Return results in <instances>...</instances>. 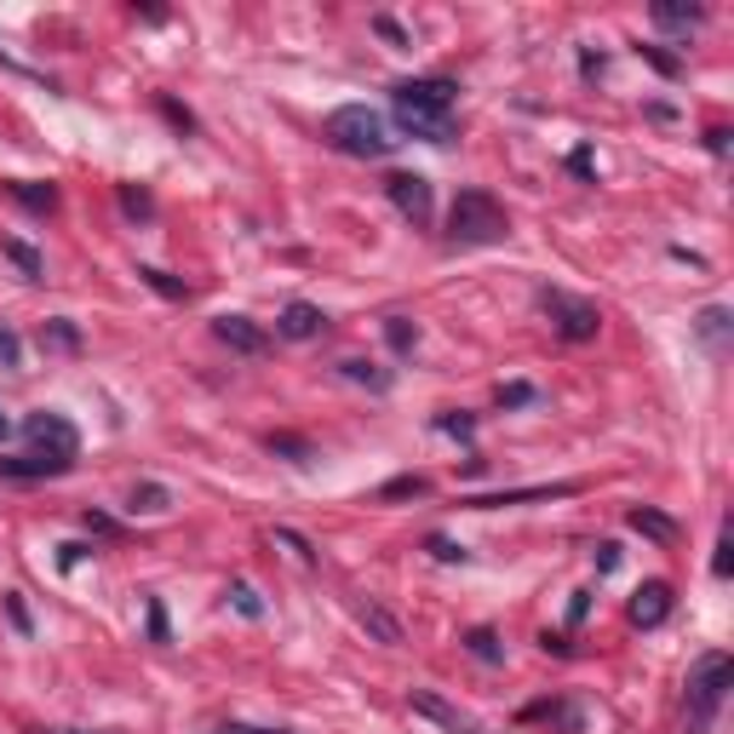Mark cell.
<instances>
[{"label":"cell","mask_w":734,"mask_h":734,"mask_svg":"<svg viewBox=\"0 0 734 734\" xmlns=\"http://www.w3.org/2000/svg\"><path fill=\"white\" fill-rule=\"evenodd\" d=\"M218 734H298V729H252V723H230V729H218Z\"/></svg>","instance_id":"cell-44"},{"label":"cell","mask_w":734,"mask_h":734,"mask_svg":"<svg viewBox=\"0 0 734 734\" xmlns=\"http://www.w3.org/2000/svg\"><path fill=\"white\" fill-rule=\"evenodd\" d=\"M385 195H391V207L414 224V230H425L430 213H437V195H430V179L425 172H391L385 179Z\"/></svg>","instance_id":"cell-7"},{"label":"cell","mask_w":734,"mask_h":734,"mask_svg":"<svg viewBox=\"0 0 734 734\" xmlns=\"http://www.w3.org/2000/svg\"><path fill=\"white\" fill-rule=\"evenodd\" d=\"M586 609H591V591H574V602H568V625L586 620Z\"/></svg>","instance_id":"cell-43"},{"label":"cell","mask_w":734,"mask_h":734,"mask_svg":"<svg viewBox=\"0 0 734 734\" xmlns=\"http://www.w3.org/2000/svg\"><path fill=\"white\" fill-rule=\"evenodd\" d=\"M465 648L476 654L483 666H499L505 660V648H499V631H488V625H476V631H465Z\"/></svg>","instance_id":"cell-19"},{"label":"cell","mask_w":734,"mask_h":734,"mask_svg":"<svg viewBox=\"0 0 734 734\" xmlns=\"http://www.w3.org/2000/svg\"><path fill=\"white\" fill-rule=\"evenodd\" d=\"M385 339H391V350H396V357H408V350L419 345V327H414L408 316H391V321H385Z\"/></svg>","instance_id":"cell-22"},{"label":"cell","mask_w":734,"mask_h":734,"mask_svg":"<svg viewBox=\"0 0 734 734\" xmlns=\"http://www.w3.org/2000/svg\"><path fill=\"white\" fill-rule=\"evenodd\" d=\"M149 643H167V609L149 597Z\"/></svg>","instance_id":"cell-37"},{"label":"cell","mask_w":734,"mask_h":734,"mask_svg":"<svg viewBox=\"0 0 734 734\" xmlns=\"http://www.w3.org/2000/svg\"><path fill=\"white\" fill-rule=\"evenodd\" d=\"M425 545H430V556H437V563H465V556H471L460 540H448V534H430Z\"/></svg>","instance_id":"cell-28"},{"label":"cell","mask_w":734,"mask_h":734,"mask_svg":"<svg viewBox=\"0 0 734 734\" xmlns=\"http://www.w3.org/2000/svg\"><path fill=\"white\" fill-rule=\"evenodd\" d=\"M408 705H414V718L437 723L442 734H483V723H476L471 712H460V705H448L442 695H430V689H414V695H408Z\"/></svg>","instance_id":"cell-8"},{"label":"cell","mask_w":734,"mask_h":734,"mask_svg":"<svg viewBox=\"0 0 734 734\" xmlns=\"http://www.w3.org/2000/svg\"><path fill=\"white\" fill-rule=\"evenodd\" d=\"M540 305H545V316H551V327H556V339H568V345L597 339L602 310L591 305V298H574V293H563V287H545Z\"/></svg>","instance_id":"cell-5"},{"label":"cell","mask_w":734,"mask_h":734,"mask_svg":"<svg viewBox=\"0 0 734 734\" xmlns=\"http://www.w3.org/2000/svg\"><path fill=\"white\" fill-rule=\"evenodd\" d=\"M528 718H545V723H556V729H568V734L579 729V712H574V705H563V700H556V705H551V700H545V705H528Z\"/></svg>","instance_id":"cell-24"},{"label":"cell","mask_w":734,"mask_h":734,"mask_svg":"<svg viewBox=\"0 0 734 734\" xmlns=\"http://www.w3.org/2000/svg\"><path fill=\"white\" fill-rule=\"evenodd\" d=\"M453 98L460 87L448 75H419V81H396L391 87V110H396V126L414 133L425 144H453Z\"/></svg>","instance_id":"cell-1"},{"label":"cell","mask_w":734,"mask_h":734,"mask_svg":"<svg viewBox=\"0 0 734 734\" xmlns=\"http://www.w3.org/2000/svg\"><path fill=\"white\" fill-rule=\"evenodd\" d=\"M7 614H12V625L23 631V637H35V620H30V609H23L18 591H7Z\"/></svg>","instance_id":"cell-33"},{"label":"cell","mask_w":734,"mask_h":734,"mask_svg":"<svg viewBox=\"0 0 734 734\" xmlns=\"http://www.w3.org/2000/svg\"><path fill=\"white\" fill-rule=\"evenodd\" d=\"M81 556H87V545H64V551H58V568H75Z\"/></svg>","instance_id":"cell-45"},{"label":"cell","mask_w":734,"mask_h":734,"mask_svg":"<svg viewBox=\"0 0 734 734\" xmlns=\"http://www.w3.org/2000/svg\"><path fill=\"white\" fill-rule=\"evenodd\" d=\"M700 18H705V7H677V0H660V7H654V23H660V30H695Z\"/></svg>","instance_id":"cell-17"},{"label":"cell","mask_w":734,"mask_h":734,"mask_svg":"<svg viewBox=\"0 0 734 734\" xmlns=\"http://www.w3.org/2000/svg\"><path fill=\"white\" fill-rule=\"evenodd\" d=\"M23 437L35 442L30 453H46V460H64V465H75V453H81V430H75L64 414H53V408L23 419Z\"/></svg>","instance_id":"cell-6"},{"label":"cell","mask_w":734,"mask_h":734,"mask_svg":"<svg viewBox=\"0 0 734 734\" xmlns=\"http://www.w3.org/2000/svg\"><path fill=\"white\" fill-rule=\"evenodd\" d=\"M270 453H282V460H293V465H310L316 460V448L305 437H287V430H282V437H270Z\"/></svg>","instance_id":"cell-23"},{"label":"cell","mask_w":734,"mask_h":734,"mask_svg":"<svg viewBox=\"0 0 734 734\" xmlns=\"http://www.w3.org/2000/svg\"><path fill=\"white\" fill-rule=\"evenodd\" d=\"M321 327H327V316L316 305H305V298H293V305L282 310V321H275V334L282 339H316Z\"/></svg>","instance_id":"cell-12"},{"label":"cell","mask_w":734,"mask_h":734,"mask_svg":"<svg viewBox=\"0 0 734 734\" xmlns=\"http://www.w3.org/2000/svg\"><path fill=\"white\" fill-rule=\"evenodd\" d=\"M138 282H144V287H156L161 298H190V287H184V282H172V275L156 270V264H138Z\"/></svg>","instance_id":"cell-21"},{"label":"cell","mask_w":734,"mask_h":734,"mask_svg":"<svg viewBox=\"0 0 734 734\" xmlns=\"http://www.w3.org/2000/svg\"><path fill=\"white\" fill-rule=\"evenodd\" d=\"M7 430H12V425H7V419H0V442H7Z\"/></svg>","instance_id":"cell-47"},{"label":"cell","mask_w":734,"mask_h":734,"mask_svg":"<svg viewBox=\"0 0 734 734\" xmlns=\"http://www.w3.org/2000/svg\"><path fill=\"white\" fill-rule=\"evenodd\" d=\"M705 149H712V156H723V149H729V133H723V126H712V133H705Z\"/></svg>","instance_id":"cell-46"},{"label":"cell","mask_w":734,"mask_h":734,"mask_svg":"<svg viewBox=\"0 0 734 734\" xmlns=\"http://www.w3.org/2000/svg\"><path fill=\"white\" fill-rule=\"evenodd\" d=\"M729 551H734V540H729V528H723V534H718V556H712V574H718V579H729V568H734Z\"/></svg>","instance_id":"cell-34"},{"label":"cell","mask_w":734,"mask_h":734,"mask_svg":"<svg viewBox=\"0 0 734 734\" xmlns=\"http://www.w3.org/2000/svg\"><path fill=\"white\" fill-rule=\"evenodd\" d=\"M321 138L334 144L339 156H350V161H385L391 149H396L385 115L368 110V104H345V110H334V115L321 121Z\"/></svg>","instance_id":"cell-2"},{"label":"cell","mask_w":734,"mask_h":734,"mask_svg":"<svg viewBox=\"0 0 734 734\" xmlns=\"http://www.w3.org/2000/svg\"><path fill=\"white\" fill-rule=\"evenodd\" d=\"M339 373L350 379V385H368V391H391V373H385V368H373V362H357V357H350V362H339Z\"/></svg>","instance_id":"cell-20"},{"label":"cell","mask_w":734,"mask_h":734,"mask_svg":"<svg viewBox=\"0 0 734 734\" xmlns=\"http://www.w3.org/2000/svg\"><path fill=\"white\" fill-rule=\"evenodd\" d=\"M75 465L46 460V453H0V483H41V476H69Z\"/></svg>","instance_id":"cell-10"},{"label":"cell","mask_w":734,"mask_h":734,"mask_svg":"<svg viewBox=\"0 0 734 734\" xmlns=\"http://www.w3.org/2000/svg\"><path fill=\"white\" fill-rule=\"evenodd\" d=\"M419 494H430V483H425V476H396V483H385V488H379V499H419Z\"/></svg>","instance_id":"cell-26"},{"label":"cell","mask_w":734,"mask_h":734,"mask_svg":"<svg viewBox=\"0 0 734 734\" xmlns=\"http://www.w3.org/2000/svg\"><path fill=\"white\" fill-rule=\"evenodd\" d=\"M282 545H293V551H298V563H316L310 540H305V534H293V528H282Z\"/></svg>","instance_id":"cell-40"},{"label":"cell","mask_w":734,"mask_h":734,"mask_svg":"<svg viewBox=\"0 0 734 734\" xmlns=\"http://www.w3.org/2000/svg\"><path fill=\"white\" fill-rule=\"evenodd\" d=\"M666 614H671V586L666 579H648V586L631 597V625L654 631V625H666Z\"/></svg>","instance_id":"cell-11"},{"label":"cell","mask_w":734,"mask_h":734,"mask_svg":"<svg viewBox=\"0 0 734 734\" xmlns=\"http://www.w3.org/2000/svg\"><path fill=\"white\" fill-rule=\"evenodd\" d=\"M695 334H700V345L712 350V357H723V345H729V310L723 305H712V310H700V321H695Z\"/></svg>","instance_id":"cell-16"},{"label":"cell","mask_w":734,"mask_h":734,"mask_svg":"<svg viewBox=\"0 0 734 734\" xmlns=\"http://www.w3.org/2000/svg\"><path fill=\"white\" fill-rule=\"evenodd\" d=\"M7 259H12L23 275H30V282H41V252H35L30 241H7Z\"/></svg>","instance_id":"cell-25"},{"label":"cell","mask_w":734,"mask_h":734,"mask_svg":"<svg viewBox=\"0 0 734 734\" xmlns=\"http://www.w3.org/2000/svg\"><path fill=\"white\" fill-rule=\"evenodd\" d=\"M7 195L18 201V207H30V213H58V184H35V179H12Z\"/></svg>","instance_id":"cell-14"},{"label":"cell","mask_w":734,"mask_h":734,"mask_svg":"<svg viewBox=\"0 0 734 734\" xmlns=\"http://www.w3.org/2000/svg\"><path fill=\"white\" fill-rule=\"evenodd\" d=\"M637 58H648V64L660 69V75H677V69H682V64H677L671 53H660V46H637Z\"/></svg>","instance_id":"cell-35"},{"label":"cell","mask_w":734,"mask_h":734,"mask_svg":"<svg viewBox=\"0 0 734 734\" xmlns=\"http://www.w3.org/2000/svg\"><path fill=\"white\" fill-rule=\"evenodd\" d=\"M511 236V213L499 207V195L488 190H460L448 207V241L453 247H494Z\"/></svg>","instance_id":"cell-3"},{"label":"cell","mask_w":734,"mask_h":734,"mask_svg":"<svg viewBox=\"0 0 734 734\" xmlns=\"http://www.w3.org/2000/svg\"><path fill=\"white\" fill-rule=\"evenodd\" d=\"M172 505V494L161 488V483H144V488H133V511H167Z\"/></svg>","instance_id":"cell-27"},{"label":"cell","mask_w":734,"mask_h":734,"mask_svg":"<svg viewBox=\"0 0 734 734\" xmlns=\"http://www.w3.org/2000/svg\"><path fill=\"white\" fill-rule=\"evenodd\" d=\"M46 345H58V350H81V334H75L69 321H46V334H41Z\"/></svg>","instance_id":"cell-30"},{"label":"cell","mask_w":734,"mask_h":734,"mask_svg":"<svg viewBox=\"0 0 734 734\" xmlns=\"http://www.w3.org/2000/svg\"><path fill=\"white\" fill-rule=\"evenodd\" d=\"M729 677H734V666H729V654L723 648H705L700 660L689 666V729L695 734H705L712 729V718H718V705H723V695H729Z\"/></svg>","instance_id":"cell-4"},{"label":"cell","mask_w":734,"mask_h":734,"mask_svg":"<svg viewBox=\"0 0 734 734\" xmlns=\"http://www.w3.org/2000/svg\"><path fill=\"white\" fill-rule=\"evenodd\" d=\"M213 334H218V345H230L236 357H264V350H270V334L259 321H247V316H218Z\"/></svg>","instance_id":"cell-9"},{"label":"cell","mask_w":734,"mask_h":734,"mask_svg":"<svg viewBox=\"0 0 734 734\" xmlns=\"http://www.w3.org/2000/svg\"><path fill=\"white\" fill-rule=\"evenodd\" d=\"M579 483H556V488H517V494H476V499H465L471 511H494V505H522V499H563V494H574Z\"/></svg>","instance_id":"cell-13"},{"label":"cell","mask_w":734,"mask_h":734,"mask_svg":"<svg viewBox=\"0 0 734 734\" xmlns=\"http://www.w3.org/2000/svg\"><path fill=\"white\" fill-rule=\"evenodd\" d=\"M230 602H236L247 620H259V614H264V602H259V591H252V586H230Z\"/></svg>","instance_id":"cell-31"},{"label":"cell","mask_w":734,"mask_h":734,"mask_svg":"<svg viewBox=\"0 0 734 734\" xmlns=\"http://www.w3.org/2000/svg\"><path fill=\"white\" fill-rule=\"evenodd\" d=\"M373 30L385 35L391 46H408V35H402V23H396V18H373Z\"/></svg>","instance_id":"cell-39"},{"label":"cell","mask_w":734,"mask_h":734,"mask_svg":"<svg viewBox=\"0 0 734 734\" xmlns=\"http://www.w3.org/2000/svg\"><path fill=\"white\" fill-rule=\"evenodd\" d=\"M620 568V545H597V574H614Z\"/></svg>","instance_id":"cell-42"},{"label":"cell","mask_w":734,"mask_h":734,"mask_svg":"<svg viewBox=\"0 0 734 734\" xmlns=\"http://www.w3.org/2000/svg\"><path fill=\"white\" fill-rule=\"evenodd\" d=\"M528 402H534V385H499V408H528Z\"/></svg>","instance_id":"cell-32"},{"label":"cell","mask_w":734,"mask_h":734,"mask_svg":"<svg viewBox=\"0 0 734 734\" xmlns=\"http://www.w3.org/2000/svg\"><path fill=\"white\" fill-rule=\"evenodd\" d=\"M362 625L373 631L379 643H402V625H396V614H391V609H379V602H362Z\"/></svg>","instance_id":"cell-18"},{"label":"cell","mask_w":734,"mask_h":734,"mask_svg":"<svg viewBox=\"0 0 734 734\" xmlns=\"http://www.w3.org/2000/svg\"><path fill=\"white\" fill-rule=\"evenodd\" d=\"M58 734H75V729H58Z\"/></svg>","instance_id":"cell-48"},{"label":"cell","mask_w":734,"mask_h":734,"mask_svg":"<svg viewBox=\"0 0 734 734\" xmlns=\"http://www.w3.org/2000/svg\"><path fill=\"white\" fill-rule=\"evenodd\" d=\"M437 430H448V437H471V414H442Z\"/></svg>","instance_id":"cell-38"},{"label":"cell","mask_w":734,"mask_h":734,"mask_svg":"<svg viewBox=\"0 0 734 734\" xmlns=\"http://www.w3.org/2000/svg\"><path fill=\"white\" fill-rule=\"evenodd\" d=\"M0 362H7V368H18V362H23V345H18L12 327H0Z\"/></svg>","instance_id":"cell-36"},{"label":"cell","mask_w":734,"mask_h":734,"mask_svg":"<svg viewBox=\"0 0 734 734\" xmlns=\"http://www.w3.org/2000/svg\"><path fill=\"white\" fill-rule=\"evenodd\" d=\"M121 207H126V218H149V213H156V201H149L144 190H133V184H121Z\"/></svg>","instance_id":"cell-29"},{"label":"cell","mask_w":734,"mask_h":734,"mask_svg":"<svg viewBox=\"0 0 734 734\" xmlns=\"http://www.w3.org/2000/svg\"><path fill=\"white\" fill-rule=\"evenodd\" d=\"M631 528H637V534H648V540H660V545H671L682 528H677V517H666V511H654V505H637V511H631Z\"/></svg>","instance_id":"cell-15"},{"label":"cell","mask_w":734,"mask_h":734,"mask_svg":"<svg viewBox=\"0 0 734 734\" xmlns=\"http://www.w3.org/2000/svg\"><path fill=\"white\" fill-rule=\"evenodd\" d=\"M161 115H167L172 126H184V133L195 126V115H190V110H179V104H172V98H161Z\"/></svg>","instance_id":"cell-41"}]
</instances>
